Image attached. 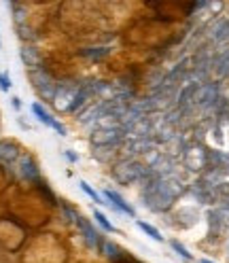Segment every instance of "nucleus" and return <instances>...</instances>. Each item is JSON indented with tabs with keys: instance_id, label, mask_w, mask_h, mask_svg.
<instances>
[{
	"instance_id": "3",
	"label": "nucleus",
	"mask_w": 229,
	"mask_h": 263,
	"mask_svg": "<svg viewBox=\"0 0 229 263\" xmlns=\"http://www.w3.org/2000/svg\"><path fill=\"white\" fill-rule=\"evenodd\" d=\"M62 210L66 212V215L74 221V225L81 229V236H83V240H85V244L89 246L91 251H102V244H104V238H102V234L98 232V229L83 217V215H79L77 210H72L70 206H66V204H62Z\"/></svg>"
},
{
	"instance_id": "10",
	"label": "nucleus",
	"mask_w": 229,
	"mask_h": 263,
	"mask_svg": "<svg viewBox=\"0 0 229 263\" xmlns=\"http://www.w3.org/2000/svg\"><path fill=\"white\" fill-rule=\"evenodd\" d=\"M20 55H22V62L28 66V70H36V68H43V58L39 53V49L34 45H24L20 49Z\"/></svg>"
},
{
	"instance_id": "24",
	"label": "nucleus",
	"mask_w": 229,
	"mask_h": 263,
	"mask_svg": "<svg viewBox=\"0 0 229 263\" xmlns=\"http://www.w3.org/2000/svg\"><path fill=\"white\" fill-rule=\"evenodd\" d=\"M227 253H229V240H227Z\"/></svg>"
},
{
	"instance_id": "21",
	"label": "nucleus",
	"mask_w": 229,
	"mask_h": 263,
	"mask_svg": "<svg viewBox=\"0 0 229 263\" xmlns=\"http://www.w3.org/2000/svg\"><path fill=\"white\" fill-rule=\"evenodd\" d=\"M11 104H13L15 110H20V108H22V102H20V98H17V96H13V98H11Z\"/></svg>"
},
{
	"instance_id": "2",
	"label": "nucleus",
	"mask_w": 229,
	"mask_h": 263,
	"mask_svg": "<svg viewBox=\"0 0 229 263\" xmlns=\"http://www.w3.org/2000/svg\"><path fill=\"white\" fill-rule=\"evenodd\" d=\"M146 174H149V168L142 166L138 159H132V157H123L117 163H112V168H110V176L117 180L119 185H127V187L138 183V180H144Z\"/></svg>"
},
{
	"instance_id": "12",
	"label": "nucleus",
	"mask_w": 229,
	"mask_h": 263,
	"mask_svg": "<svg viewBox=\"0 0 229 263\" xmlns=\"http://www.w3.org/2000/svg\"><path fill=\"white\" fill-rule=\"evenodd\" d=\"M102 253L106 255V259H110V261H115V263L127 261V257H125V253H123L121 246H117V244L110 242V240H104V244H102Z\"/></svg>"
},
{
	"instance_id": "13",
	"label": "nucleus",
	"mask_w": 229,
	"mask_h": 263,
	"mask_svg": "<svg viewBox=\"0 0 229 263\" xmlns=\"http://www.w3.org/2000/svg\"><path fill=\"white\" fill-rule=\"evenodd\" d=\"M215 72H217V77H221V79H225V77H229V51L227 53H223L219 60H215Z\"/></svg>"
},
{
	"instance_id": "18",
	"label": "nucleus",
	"mask_w": 229,
	"mask_h": 263,
	"mask_svg": "<svg viewBox=\"0 0 229 263\" xmlns=\"http://www.w3.org/2000/svg\"><path fill=\"white\" fill-rule=\"evenodd\" d=\"M170 246H172V249L176 251V255H178V257H183L185 261H191V259H193V255L187 251V246H183V244L178 242V240H170Z\"/></svg>"
},
{
	"instance_id": "11",
	"label": "nucleus",
	"mask_w": 229,
	"mask_h": 263,
	"mask_svg": "<svg viewBox=\"0 0 229 263\" xmlns=\"http://www.w3.org/2000/svg\"><path fill=\"white\" fill-rule=\"evenodd\" d=\"M20 157L22 155H20V146L17 144L11 142V140H0V159L13 163V161H17Z\"/></svg>"
},
{
	"instance_id": "9",
	"label": "nucleus",
	"mask_w": 229,
	"mask_h": 263,
	"mask_svg": "<svg viewBox=\"0 0 229 263\" xmlns=\"http://www.w3.org/2000/svg\"><path fill=\"white\" fill-rule=\"evenodd\" d=\"M30 108H32V112H34V117H36V119H39L43 125H47V127L55 129L60 136H66V127H64V125H62V123H60V121L53 117V115H49L41 102H34V104H32Z\"/></svg>"
},
{
	"instance_id": "23",
	"label": "nucleus",
	"mask_w": 229,
	"mask_h": 263,
	"mask_svg": "<svg viewBox=\"0 0 229 263\" xmlns=\"http://www.w3.org/2000/svg\"><path fill=\"white\" fill-rule=\"evenodd\" d=\"M198 263H215V261H210V259H200Z\"/></svg>"
},
{
	"instance_id": "20",
	"label": "nucleus",
	"mask_w": 229,
	"mask_h": 263,
	"mask_svg": "<svg viewBox=\"0 0 229 263\" xmlns=\"http://www.w3.org/2000/svg\"><path fill=\"white\" fill-rule=\"evenodd\" d=\"M108 51H110V49H106V47H104L102 51H83V53H85V55H91V58H102V55H106Z\"/></svg>"
},
{
	"instance_id": "15",
	"label": "nucleus",
	"mask_w": 229,
	"mask_h": 263,
	"mask_svg": "<svg viewBox=\"0 0 229 263\" xmlns=\"http://www.w3.org/2000/svg\"><path fill=\"white\" fill-rule=\"evenodd\" d=\"M79 187L83 189V191H85V193H87V195L91 197L93 202H98V204H104V206H108V202L104 200V195H102V193H98V191H96V189H93V187H91L89 183H85V180H81V183H79Z\"/></svg>"
},
{
	"instance_id": "19",
	"label": "nucleus",
	"mask_w": 229,
	"mask_h": 263,
	"mask_svg": "<svg viewBox=\"0 0 229 263\" xmlns=\"http://www.w3.org/2000/svg\"><path fill=\"white\" fill-rule=\"evenodd\" d=\"M0 89H3V91L11 89V77L7 72H0Z\"/></svg>"
},
{
	"instance_id": "17",
	"label": "nucleus",
	"mask_w": 229,
	"mask_h": 263,
	"mask_svg": "<svg viewBox=\"0 0 229 263\" xmlns=\"http://www.w3.org/2000/svg\"><path fill=\"white\" fill-rule=\"evenodd\" d=\"M112 155H115V149H106V146H102V149H93V159L102 161V163H108Z\"/></svg>"
},
{
	"instance_id": "5",
	"label": "nucleus",
	"mask_w": 229,
	"mask_h": 263,
	"mask_svg": "<svg viewBox=\"0 0 229 263\" xmlns=\"http://www.w3.org/2000/svg\"><path fill=\"white\" fill-rule=\"evenodd\" d=\"M123 140H125V132L121 127H98L91 134V144L96 149H102V146L115 149V146H119Z\"/></svg>"
},
{
	"instance_id": "4",
	"label": "nucleus",
	"mask_w": 229,
	"mask_h": 263,
	"mask_svg": "<svg viewBox=\"0 0 229 263\" xmlns=\"http://www.w3.org/2000/svg\"><path fill=\"white\" fill-rule=\"evenodd\" d=\"M28 77H30V81H32V87L36 89V93L43 98V100L53 102V98H55V89H58L55 79H53L51 74H49L45 68L28 70Z\"/></svg>"
},
{
	"instance_id": "16",
	"label": "nucleus",
	"mask_w": 229,
	"mask_h": 263,
	"mask_svg": "<svg viewBox=\"0 0 229 263\" xmlns=\"http://www.w3.org/2000/svg\"><path fill=\"white\" fill-rule=\"evenodd\" d=\"M93 219H96V223H98V225H100V227L104 229V232H115V225L108 221V217L104 215V212H100L98 208L93 210Z\"/></svg>"
},
{
	"instance_id": "1",
	"label": "nucleus",
	"mask_w": 229,
	"mask_h": 263,
	"mask_svg": "<svg viewBox=\"0 0 229 263\" xmlns=\"http://www.w3.org/2000/svg\"><path fill=\"white\" fill-rule=\"evenodd\" d=\"M183 193H185L183 180L176 178L174 174L161 176V178L151 174V180H146V185L142 189V202L146 208H151L155 212H166Z\"/></svg>"
},
{
	"instance_id": "25",
	"label": "nucleus",
	"mask_w": 229,
	"mask_h": 263,
	"mask_svg": "<svg viewBox=\"0 0 229 263\" xmlns=\"http://www.w3.org/2000/svg\"><path fill=\"white\" fill-rule=\"evenodd\" d=\"M0 47H3V43H0Z\"/></svg>"
},
{
	"instance_id": "6",
	"label": "nucleus",
	"mask_w": 229,
	"mask_h": 263,
	"mask_svg": "<svg viewBox=\"0 0 229 263\" xmlns=\"http://www.w3.org/2000/svg\"><path fill=\"white\" fill-rule=\"evenodd\" d=\"M79 87L81 85H77V83H62V85H58L55 98H53V106L60 112H68L72 102H74V98H77V93H79Z\"/></svg>"
},
{
	"instance_id": "7",
	"label": "nucleus",
	"mask_w": 229,
	"mask_h": 263,
	"mask_svg": "<svg viewBox=\"0 0 229 263\" xmlns=\"http://www.w3.org/2000/svg\"><path fill=\"white\" fill-rule=\"evenodd\" d=\"M102 195H104V200L108 202V206L117 212V215H127V217H136V208L129 204V202H125V197L123 195H119L117 191H112V189H104L102 191Z\"/></svg>"
},
{
	"instance_id": "14",
	"label": "nucleus",
	"mask_w": 229,
	"mask_h": 263,
	"mask_svg": "<svg viewBox=\"0 0 229 263\" xmlns=\"http://www.w3.org/2000/svg\"><path fill=\"white\" fill-rule=\"evenodd\" d=\"M136 225L142 229V232L146 234V236H149V238H153L155 242H163V236L159 234V229L157 227H153L151 223H146V221H136Z\"/></svg>"
},
{
	"instance_id": "8",
	"label": "nucleus",
	"mask_w": 229,
	"mask_h": 263,
	"mask_svg": "<svg viewBox=\"0 0 229 263\" xmlns=\"http://www.w3.org/2000/svg\"><path fill=\"white\" fill-rule=\"evenodd\" d=\"M17 172L24 180L28 183H41V170H39V163L34 161L32 155H22L20 163H17Z\"/></svg>"
},
{
	"instance_id": "22",
	"label": "nucleus",
	"mask_w": 229,
	"mask_h": 263,
	"mask_svg": "<svg viewBox=\"0 0 229 263\" xmlns=\"http://www.w3.org/2000/svg\"><path fill=\"white\" fill-rule=\"evenodd\" d=\"M64 155H66V159H68V161H77V159H79V155H77V153H72L70 149H68V151H64Z\"/></svg>"
}]
</instances>
